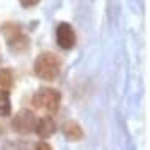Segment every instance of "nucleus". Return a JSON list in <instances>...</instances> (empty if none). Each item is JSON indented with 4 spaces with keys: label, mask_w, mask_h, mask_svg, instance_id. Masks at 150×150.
<instances>
[{
    "label": "nucleus",
    "mask_w": 150,
    "mask_h": 150,
    "mask_svg": "<svg viewBox=\"0 0 150 150\" xmlns=\"http://www.w3.org/2000/svg\"><path fill=\"white\" fill-rule=\"evenodd\" d=\"M33 71L38 78L54 81L62 71V60L53 53H41L33 63Z\"/></svg>",
    "instance_id": "obj_1"
},
{
    "label": "nucleus",
    "mask_w": 150,
    "mask_h": 150,
    "mask_svg": "<svg viewBox=\"0 0 150 150\" xmlns=\"http://www.w3.org/2000/svg\"><path fill=\"white\" fill-rule=\"evenodd\" d=\"M32 104L38 110H42V111L48 112V114H54L60 108L62 95L56 89L44 87V89H39L32 96Z\"/></svg>",
    "instance_id": "obj_2"
},
{
    "label": "nucleus",
    "mask_w": 150,
    "mask_h": 150,
    "mask_svg": "<svg viewBox=\"0 0 150 150\" xmlns=\"http://www.w3.org/2000/svg\"><path fill=\"white\" fill-rule=\"evenodd\" d=\"M2 32H3L5 38L8 39L9 48L14 53H23L29 48V38L23 33V29L20 24L8 23L2 27Z\"/></svg>",
    "instance_id": "obj_3"
},
{
    "label": "nucleus",
    "mask_w": 150,
    "mask_h": 150,
    "mask_svg": "<svg viewBox=\"0 0 150 150\" xmlns=\"http://www.w3.org/2000/svg\"><path fill=\"white\" fill-rule=\"evenodd\" d=\"M36 117L32 111L29 110H21L14 116L11 122V126L15 132L21 134V135H27L35 132V126H36Z\"/></svg>",
    "instance_id": "obj_4"
},
{
    "label": "nucleus",
    "mask_w": 150,
    "mask_h": 150,
    "mask_svg": "<svg viewBox=\"0 0 150 150\" xmlns=\"http://www.w3.org/2000/svg\"><path fill=\"white\" fill-rule=\"evenodd\" d=\"M56 41L62 50H72L77 44V35L69 23H60L56 29Z\"/></svg>",
    "instance_id": "obj_5"
},
{
    "label": "nucleus",
    "mask_w": 150,
    "mask_h": 150,
    "mask_svg": "<svg viewBox=\"0 0 150 150\" xmlns=\"http://www.w3.org/2000/svg\"><path fill=\"white\" fill-rule=\"evenodd\" d=\"M57 131L56 122L53 120V117L45 116L36 120V126H35V132L38 134L39 138H50L51 135H54Z\"/></svg>",
    "instance_id": "obj_6"
},
{
    "label": "nucleus",
    "mask_w": 150,
    "mask_h": 150,
    "mask_svg": "<svg viewBox=\"0 0 150 150\" xmlns=\"http://www.w3.org/2000/svg\"><path fill=\"white\" fill-rule=\"evenodd\" d=\"M62 131H63L65 137L69 141H80L84 137V131L81 128V125L78 122H75V120L65 122L63 126H62Z\"/></svg>",
    "instance_id": "obj_7"
},
{
    "label": "nucleus",
    "mask_w": 150,
    "mask_h": 150,
    "mask_svg": "<svg viewBox=\"0 0 150 150\" xmlns=\"http://www.w3.org/2000/svg\"><path fill=\"white\" fill-rule=\"evenodd\" d=\"M11 111H12V104H11L9 90L0 89V116L8 117V116H11Z\"/></svg>",
    "instance_id": "obj_8"
},
{
    "label": "nucleus",
    "mask_w": 150,
    "mask_h": 150,
    "mask_svg": "<svg viewBox=\"0 0 150 150\" xmlns=\"http://www.w3.org/2000/svg\"><path fill=\"white\" fill-rule=\"evenodd\" d=\"M14 84V77L9 69H0V89L9 90Z\"/></svg>",
    "instance_id": "obj_9"
},
{
    "label": "nucleus",
    "mask_w": 150,
    "mask_h": 150,
    "mask_svg": "<svg viewBox=\"0 0 150 150\" xmlns=\"http://www.w3.org/2000/svg\"><path fill=\"white\" fill-rule=\"evenodd\" d=\"M39 2H41V0H20V3H21L23 8H33Z\"/></svg>",
    "instance_id": "obj_10"
},
{
    "label": "nucleus",
    "mask_w": 150,
    "mask_h": 150,
    "mask_svg": "<svg viewBox=\"0 0 150 150\" xmlns=\"http://www.w3.org/2000/svg\"><path fill=\"white\" fill-rule=\"evenodd\" d=\"M35 150H53V149H51V146H50L48 143H44V141H41L39 144H38V146L35 147Z\"/></svg>",
    "instance_id": "obj_11"
}]
</instances>
